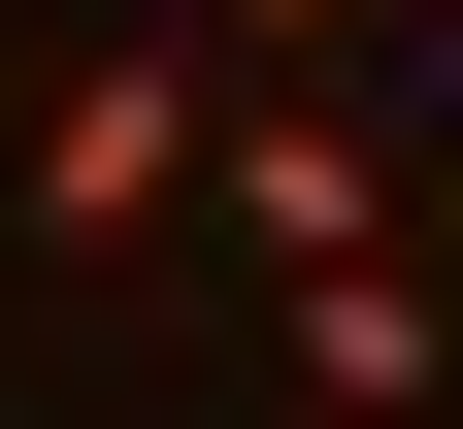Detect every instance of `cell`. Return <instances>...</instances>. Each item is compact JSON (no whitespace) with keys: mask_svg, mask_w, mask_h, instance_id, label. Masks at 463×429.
<instances>
[{"mask_svg":"<svg viewBox=\"0 0 463 429\" xmlns=\"http://www.w3.org/2000/svg\"><path fill=\"white\" fill-rule=\"evenodd\" d=\"M232 67L265 99H364V0H232Z\"/></svg>","mask_w":463,"mask_h":429,"instance_id":"obj_4","label":"cell"},{"mask_svg":"<svg viewBox=\"0 0 463 429\" xmlns=\"http://www.w3.org/2000/svg\"><path fill=\"white\" fill-rule=\"evenodd\" d=\"M0 199H33V265H133V231L199 199V33H67L33 133H0Z\"/></svg>","mask_w":463,"mask_h":429,"instance_id":"obj_1","label":"cell"},{"mask_svg":"<svg viewBox=\"0 0 463 429\" xmlns=\"http://www.w3.org/2000/svg\"><path fill=\"white\" fill-rule=\"evenodd\" d=\"M265 396H298V429H430V265H298Z\"/></svg>","mask_w":463,"mask_h":429,"instance_id":"obj_3","label":"cell"},{"mask_svg":"<svg viewBox=\"0 0 463 429\" xmlns=\"http://www.w3.org/2000/svg\"><path fill=\"white\" fill-rule=\"evenodd\" d=\"M199 199L265 265H397V99H199Z\"/></svg>","mask_w":463,"mask_h":429,"instance_id":"obj_2","label":"cell"}]
</instances>
